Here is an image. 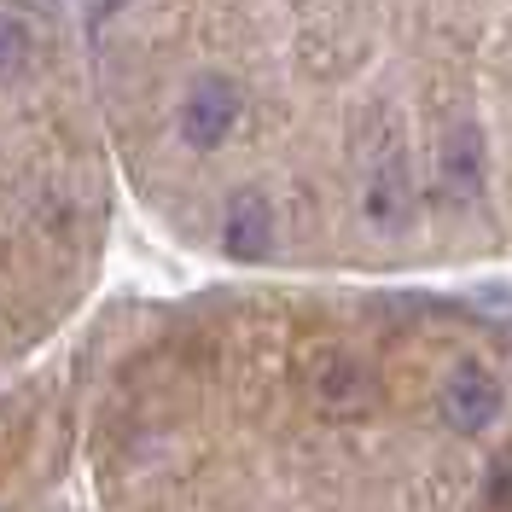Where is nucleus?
<instances>
[{"mask_svg": "<svg viewBox=\"0 0 512 512\" xmlns=\"http://www.w3.org/2000/svg\"><path fill=\"white\" fill-rule=\"evenodd\" d=\"M443 187L466 204V198H478L483 187V134L472 123H460L454 134H448L443 146Z\"/></svg>", "mask_w": 512, "mask_h": 512, "instance_id": "6", "label": "nucleus"}, {"mask_svg": "<svg viewBox=\"0 0 512 512\" xmlns=\"http://www.w3.org/2000/svg\"><path fill=\"white\" fill-rule=\"evenodd\" d=\"M437 414L448 431H466V437L489 431L501 419V379L483 361H454L437 384Z\"/></svg>", "mask_w": 512, "mask_h": 512, "instance_id": "2", "label": "nucleus"}, {"mask_svg": "<svg viewBox=\"0 0 512 512\" xmlns=\"http://www.w3.org/2000/svg\"><path fill=\"white\" fill-rule=\"evenodd\" d=\"M35 59V30L18 6H0V88L18 82Z\"/></svg>", "mask_w": 512, "mask_h": 512, "instance_id": "7", "label": "nucleus"}, {"mask_svg": "<svg viewBox=\"0 0 512 512\" xmlns=\"http://www.w3.org/2000/svg\"><path fill=\"white\" fill-rule=\"evenodd\" d=\"M483 501L495 512H512V443L489 460V478H483Z\"/></svg>", "mask_w": 512, "mask_h": 512, "instance_id": "8", "label": "nucleus"}, {"mask_svg": "<svg viewBox=\"0 0 512 512\" xmlns=\"http://www.w3.org/2000/svg\"><path fill=\"white\" fill-rule=\"evenodd\" d=\"M88 6H94V18H117L128 0H88Z\"/></svg>", "mask_w": 512, "mask_h": 512, "instance_id": "9", "label": "nucleus"}, {"mask_svg": "<svg viewBox=\"0 0 512 512\" xmlns=\"http://www.w3.org/2000/svg\"><path fill=\"white\" fill-rule=\"evenodd\" d=\"M315 402L326 414H367L373 408V367L355 355H326L315 367Z\"/></svg>", "mask_w": 512, "mask_h": 512, "instance_id": "5", "label": "nucleus"}, {"mask_svg": "<svg viewBox=\"0 0 512 512\" xmlns=\"http://www.w3.org/2000/svg\"><path fill=\"white\" fill-rule=\"evenodd\" d=\"M239 117H245V88L233 76H222V70H204V76L187 82L175 128H181V140H187L192 152H216L227 134L239 128Z\"/></svg>", "mask_w": 512, "mask_h": 512, "instance_id": "1", "label": "nucleus"}, {"mask_svg": "<svg viewBox=\"0 0 512 512\" xmlns=\"http://www.w3.org/2000/svg\"><path fill=\"white\" fill-rule=\"evenodd\" d=\"M222 251L233 262H262L274 251V204L262 187H233L222 204Z\"/></svg>", "mask_w": 512, "mask_h": 512, "instance_id": "3", "label": "nucleus"}, {"mask_svg": "<svg viewBox=\"0 0 512 512\" xmlns=\"http://www.w3.org/2000/svg\"><path fill=\"white\" fill-rule=\"evenodd\" d=\"M361 210H367V222L384 227V233H396V227L414 222V169H408L402 152H384V158L373 163Z\"/></svg>", "mask_w": 512, "mask_h": 512, "instance_id": "4", "label": "nucleus"}]
</instances>
